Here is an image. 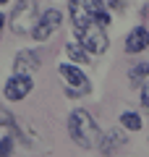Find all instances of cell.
<instances>
[{
  "label": "cell",
  "mask_w": 149,
  "mask_h": 157,
  "mask_svg": "<svg viewBox=\"0 0 149 157\" xmlns=\"http://www.w3.org/2000/svg\"><path fill=\"white\" fill-rule=\"evenodd\" d=\"M68 11H71L73 32L92 26V24H110V8L102 0H68Z\"/></svg>",
  "instance_id": "obj_1"
},
{
  "label": "cell",
  "mask_w": 149,
  "mask_h": 157,
  "mask_svg": "<svg viewBox=\"0 0 149 157\" xmlns=\"http://www.w3.org/2000/svg\"><path fill=\"white\" fill-rule=\"evenodd\" d=\"M68 134H71V139L76 141L78 147H84V149L99 147V139H102L99 128L94 126L92 115H89L86 110H73L71 113V118H68Z\"/></svg>",
  "instance_id": "obj_2"
},
{
  "label": "cell",
  "mask_w": 149,
  "mask_h": 157,
  "mask_svg": "<svg viewBox=\"0 0 149 157\" xmlns=\"http://www.w3.org/2000/svg\"><path fill=\"white\" fill-rule=\"evenodd\" d=\"M37 3L34 0H18V6L11 13V29L16 34H29L37 24Z\"/></svg>",
  "instance_id": "obj_3"
},
{
  "label": "cell",
  "mask_w": 149,
  "mask_h": 157,
  "mask_svg": "<svg viewBox=\"0 0 149 157\" xmlns=\"http://www.w3.org/2000/svg\"><path fill=\"white\" fill-rule=\"evenodd\" d=\"M78 42H81L84 47H86L89 52H94V55H99V52H105L107 50V34H105V26L102 24H92V26L81 29V32H76Z\"/></svg>",
  "instance_id": "obj_4"
},
{
  "label": "cell",
  "mask_w": 149,
  "mask_h": 157,
  "mask_svg": "<svg viewBox=\"0 0 149 157\" xmlns=\"http://www.w3.org/2000/svg\"><path fill=\"white\" fill-rule=\"evenodd\" d=\"M60 21H63V16L55 11V8L44 11L42 16L37 18V24H34V29H32V37L37 39V42H44V39H47L52 32H58V29H60Z\"/></svg>",
  "instance_id": "obj_5"
},
{
  "label": "cell",
  "mask_w": 149,
  "mask_h": 157,
  "mask_svg": "<svg viewBox=\"0 0 149 157\" xmlns=\"http://www.w3.org/2000/svg\"><path fill=\"white\" fill-rule=\"evenodd\" d=\"M58 71H60V76L66 78L68 92H71V94H86V92H89V81H86V76H84L78 68L68 66V63H60Z\"/></svg>",
  "instance_id": "obj_6"
},
{
  "label": "cell",
  "mask_w": 149,
  "mask_h": 157,
  "mask_svg": "<svg viewBox=\"0 0 149 157\" xmlns=\"http://www.w3.org/2000/svg\"><path fill=\"white\" fill-rule=\"evenodd\" d=\"M29 92H32V78H29L26 73H16L13 78H8V84H6V97H8L11 102L24 100Z\"/></svg>",
  "instance_id": "obj_7"
},
{
  "label": "cell",
  "mask_w": 149,
  "mask_h": 157,
  "mask_svg": "<svg viewBox=\"0 0 149 157\" xmlns=\"http://www.w3.org/2000/svg\"><path fill=\"white\" fill-rule=\"evenodd\" d=\"M39 68V58H37V52H32V50H21L16 55V63H13V71L16 73H34Z\"/></svg>",
  "instance_id": "obj_8"
},
{
  "label": "cell",
  "mask_w": 149,
  "mask_h": 157,
  "mask_svg": "<svg viewBox=\"0 0 149 157\" xmlns=\"http://www.w3.org/2000/svg\"><path fill=\"white\" fill-rule=\"evenodd\" d=\"M149 47V32L144 26H136L131 34H128V39H126V52H141V50H147Z\"/></svg>",
  "instance_id": "obj_9"
},
{
  "label": "cell",
  "mask_w": 149,
  "mask_h": 157,
  "mask_svg": "<svg viewBox=\"0 0 149 157\" xmlns=\"http://www.w3.org/2000/svg\"><path fill=\"white\" fill-rule=\"evenodd\" d=\"M120 147H126V139L120 136V131H107V134H102V139H99V152H105V155L118 152Z\"/></svg>",
  "instance_id": "obj_10"
},
{
  "label": "cell",
  "mask_w": 149,
  "mask_h": 157,
  "mask_svg": "<svg viewBox=\"0 0 149 157\" xmlns=\"http://www.w3.org/2000/svg\"><path fill=\"white\" fill-rule=\"evenodd\" d=\"M149 76V63H136V66L128 71V81H131V86H141L144 81H147Z\"/></svg>",
  "instance_id": "obj_11"
},
{
  "label": "cell",
  "mask_w": 149,
  "mask_h": 157,
  "mask_svg": "<svg viewBox=\"0 0 149 157\" xmlns=\"http://www.w3.org/2000/svg\"><path fill=\"white\" fill-rule=\"evenodd\" d=\"M66 52H68L76 63H86V58H89V50L81 45V42H68V45H66Z\"/></svg>",
  "instance_id": "obj_12"
},
{
  "label": "cell",
  "mask_w": 149,
  "mask_h": 157,
  "mask_svg": "<svg viewBox=\"0 0 149 157\" xmlns=\"http://www.w3.org/2000/svg\"><path fill=\"white\" fill-rule=\"evenodd\" d=\"M120 126H126L128 131H139L141 128V118H139L136 113H123L120 115Z\"/></svg>",
  "instance_id": "obj_13"
},
{
  "label": "cell",
  "mask_w": 149,
  "mask_h": 157,
  "mask_svg": "<svg viewBox=\"0 0 149 157\" xmlns=\"http://www.w3.org/2000/svg\"><path fill=\"white\" fill-rule=\"evenodd\" d=\"M141 102H144V107H147V113H149V84L147 81L141 84Z\"/></svg>",
  "instance_id": "obj_14"
},
{
  "label": "cell",
  "mask_w": 149,
  "mask_h": 157,
  "mask_svg": "<svg viewBox=\"0 0 149 157\" xmlns=\"http://www.w3.org/2000/svg\"><path fill=\"white\" fill-rule=\"evenodd\" d=\"M107 8H113V11H118V8H123V0H102Z\"/></svg>",
  "instance_id": "obj_15"
},
{
  "label": "cell",
  "mask_w": 149,
  "mask_h": 157,
  "mask_svg": "<svg viewBox=\"0 0 149 157\" xmlns=\"http://www.w3.org/2000/svg\"><path fill=\"white\" fill-rule=\"evenodd\" d=\"M3 24H6V18H3V13H0V32H3Z\"/></svg>",
  "instance_id": "obj_16"
},
{
  "label": "cell",
  "mask_w": 149,
  "mask_h": 157,
  "mask_svg": "<svg viewBox=\"0 0 149 157\" xmlns=\"http://www.w3.org/2000/svg\"><path fill=\"white\" fill-rule=\"evenodd\" d=\"M0 3H6V0H0Z\"/></svg>",
  "instance_id": "obj_17"
}]
</instances>
